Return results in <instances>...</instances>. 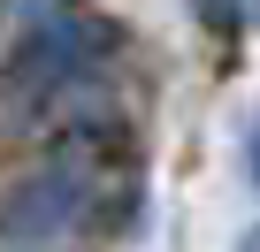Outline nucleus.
<instances>
[{
  "label": "nucleus",
  "instance_id": "7ed1b4c3",
  "mask_svg": "<svg viewBox=\"0 0 260 252\" xmlns=\"http://www.w3.org/2000/svg\"><path fill=\"white\" fill-rule=\"evenodd\" d=\"M199 8V23H214V31H245V23H260V0H191Z\"/></svg>",
  "mask_w": 260,
  "mask_h": 252
},
{
  "label": "nucleus",
  "instance_id": "f03ea898",
  "mask_svg": "<svg viewBox=\"0 0 260 252\" xmlns=\"http://www.w3.org/2000/svg\"><path fill=\"white\" fill-rule=\"evenodd\" d=\"M92 176L84 168H46V176H31L8 206H0V244H16V237H31V244H46V237H61L69 222H84V206H92Z\"/></svg>",
  "mask_w": 260,
  "mask_h": 252
},
{
  "label": "nucleus",
  "instance_id": "423d86ee",
  "mask_svg": "<svg viewBox=\"0 0 260 252\" xmlns=\"http://www.w3.org/2000/svg\"><path fill=\"white\" fill-rule=\"evenodd\" d=\"M8 252H31V244H8Z\"/></svg>",
  "mask_w": 260,
  "mask_h": 252
},
{
  "label": "nucleus",
  "instance_id": "20e7f679",
  "mask_svg": "<svg viewBox=\"0 0 260 252\" xmlns=\"http://www.w3.org/2000/svg\"><path fill=\"white\" fill-rule=\"evenodd\" d=\"M237 252H260V229H252V237H245V244H237Z\"/></svg>",
  "mask_w": 260,
  "mask_h": 252
},
{
  "label": "nucleus",
  "instance_id": "f257e3e1",
  "mask_svg": "<svg viewBox=\"0 0 260 252\" xmlns=\"http://www.w3.org/2000/svg\"><path fill=\"white\" fill-rule=\"evenodd\" d=\"M84 54H92L84 23H46V31H31V39L16 46L8 77H0V122L23 130V115H46L69 84H84Z\"/></svg>",
  "mask_w": 260,
  "mask_h": 252
},
{
  "label": "nucleus",
  "instance_id": "39448f33",
  "mask_svg": "<svg viewBox=\"0 0 260 252\" xmlns=\"http://www.w3.org/2000/svg\"><path fill=\"white\" fill-rule=\"evenodd\" d=\"M252 176H260V138H252Z\"/></svg>",
  "mask_w": 260,
  "mask_h": 252
}]
</instances>
